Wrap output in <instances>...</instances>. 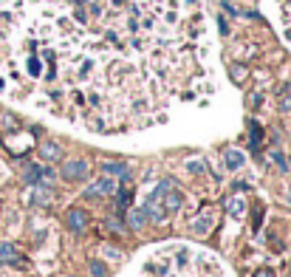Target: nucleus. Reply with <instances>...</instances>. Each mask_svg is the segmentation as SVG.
<instances>
[{"label": "nucleus", "mask_w": 291, "mask_h": 277, "mask_svg": "<svg viewBox=\"0 0 291 277\" xmlns=\"http://www.w3.org/2000/svg\"><path fill=\"white\" fill-rule=\"evenodd\" d=\"M226 209H229V215L235 218V221H240V215L246 212V201H243V195H232L229 204H226Z\"/></svg>", "instance_id": "nucleus-11"}, {"label": "nucleus", "mask_w": 291, "mask_h": 277, "mask_svg": "<svg viewBox=\"0 0 291 277\" xmlns=\"http://www.w3.org/2000/svg\"><path fill=\"white\" fill-rule=\"evenodd\" d=\"M65 224H68L71 232H82V229L88 226V212H85V209H80V207L68 209V212H65Z\"/></svg>", "instance_id": "nucleus-4"}, {"label": "nucleus", "mask_w": 291, "mask_h": 277, "mask_svg": "<svg viewBox=\"0 0 291 277\" xmlns=\"http://www.w3.org/2000/svg\"><path fill=\"white\" fill-rule=\"evenodd\" d=\"M215 221H218V212H215V209H206L203 215H198V218H195L193 232H195V235H206V232L212 229V226H215Z\"/></svg>", "instance_id": "nucleus-5"}, {"label": "nucleus", "mask_w": 291, "mask_h": 277, "mask_svg": "<svg viewBox=\"0 0 291 277\" xmlns=\"http://www.w3.org/2000/svg\"><path fill=\"white\" fill-rule=\"evenodd\" d=\"M272 158L277 161V167H280V170H286V167H289V164H286V158H283V153H280V150H272Z\"/></svg>", "instance_id": "nucleus-18"}, {"label": "nucleus", "mask_w": 291, "mask_h": 277, "mask_svg": "<svg viewBox=\"0 0 291 277\" xmlns=\"http://www.w3.org/2000/svg\"><path fill=\"white\" fill-rule=\"evenodd\" d=\"M48 201H51V192L45 190V187H40V184H34V190L28 192V204H31V207H43Z\"/></svg>", "instance_id": "nucleus-7"}, {"label": "nucleus", "mask_w": 291, "mask_h": 277, "mask_svg": "<svg viewBox=\"0 0 291 277\" xmlns=\"http://www.w3.org/2000/svg\"><path fill=\"white\" fill-rule=\"evenodd\" d=\"M0 88H3V79H0Z\"/></svg>", "instance_id": "nucleus-22"}, {"label": "nucleus", "mask_w": 291, "mask_h": 277, "mask_svg": "<svg viewBox=\"0 0 291 277\" xmlns=\"http://www.w3.org/2000/svg\"><path fill=\"white\" fill-rule=\"evenodd\" d=\"M102 173H107V175H122L124 181H127V164H122V161H105V164H102Z\"/></svg>", "instance_id": "nucleus-12"}, {"label": "nucleus", "mask_w": 291, "mask_h": 277, "mask_svg": "<svg viewBox=\"0 0 291 277\" xmlns=\"http://www.w3.org/2000/svg\"><path fill=\"white\" fill-rule=\"evenodd\" d=\"M249 128H252V147L260 144V125L257 122H249Z\"/></svg>", "instance_id": "nucleus-16"}, {"label": "nucleus", "mask_w": 291, "mask_h": 277, "mask_svg": "<svg viewBox=\"0 0 291 277\" xmlns=\"http://www.w3.org/2000/svg\"><path fill=\"white\" fill-rule=\"evenodd\" d=\"M243 161H246V156H243L240 150H226V167H229V170H240Z\"/></svg>", "instance_id": "nucleus-13"}, {"label": "nucleus", "mask_w": 291, "mask_h": 277, "mask_svg": "<svg viewBox=\"0 0 291 277\" xmlns=\"http://www.w3.org/2000/svg\"><path fill=\"white\" fill-rule=\"evenodd\" d=\"M62 178H68V181H85V178H88V161H85V158L65 161V164H62Z\"/></svg>", "instance_id": "nucleus-3"}, {"label": "nucleus", "mask_w": 291, "mask_h": 277, "mask_svg": "<svg viewBox=\"0 0 291 277\" xmlns=\"http://www.w3.org/2000/svg\"><path fill=\"white\" fill-rule=\"evenodd\" d=\"M187 170L190 173H206V164H203V158H187Z\"/></svg>", "instance_id": "nucleus-14"}, {"label": "nucleus", "mask_w": 291, "mask_h": 277, "mask_svg": "<svg viewBox=\"0 0 291 277\" xmlns=\"http://www.w3.org/2000/svg\"><path fill=\"white\" fill-rule=\"evenodd\" d=\"M147 221H150V218H147V212H144V209H130V212H127V226H130V229H136V232H139V229H144V224H147Z\"/></svg>", "instance_id": "nucleus-9"}, {"label": "nucleus", "mask_w": 291, "mask_h": 277, "mask_svg": "<svg viewBox=\"0 0 291 277\" xmlns=\"http://www.w3.org/2000/svg\"><path fill=\"white\" fill-rule=\"evenodd\" d=\"M6 263H20V255L11 243H0V266H6Z\"/></svg>", "instance_id": "nucleus-10"}, {"label": "nucleus", "mask_w": 291, "mask_h": 277, "mask_svg": "<svg viewBox=\"0 0 291 277\" xmlns=\"http://www.w3.org/2000/svg\"><path fill=\"white\" fill-rule=\"evenodd\" d=\"M181 207H184V192H181V187L173 184L170 178H164V181H159L156 190L150 192V198L144 204V212H147L150 221L164 224V221H167L173 212H178Z\"/></svg>", "instance_id": "nucleus-1"}, {"label": "nucleus", "mask_w": 291, "mask_h": 277, "mask_svg": "<svg viewBox=\"0 0 291 277\" xmlns=\"http://www.w3.org/2000/svg\"><path fill=\"white\" fill-rule=\"evenodd\" d=\"M23 178H26V181L34 187V184H40L43 178H54V173H51V170H45V167H40V164H28Z\"/></svg>", "instance_id": "nucleus-6"}, {"label": "nucleus", "mask_w": 291, "mask_h": 277, "mask_svg": "<svg viewBox=\"0 0 291 277\" xmlns=\"http://www.w3.org/2000/svg\"><path fill=\"white\" fill-rule=\"evenodd\" d=\"M260 212H263V209H260V204H257V207H255V229L260 226Z\"/></svg>", "instance_id": "nucleus-21"}, {"label": "nucleus", "mask_w": 291, "mask_h": 277, "mask_svg": "<svg viewBox=\"0 0 291 277\" xmlns=\"http://www.w3.org/2000/svg\"><path fill=\"white\" fill-rule=\"evenodd\" d=\"M130 198H133V192H130V190H127V192H122V195H119V209L130 207Z\"/></svg>", "instance_id": "nucleus-17"}, {"label": "nucleus", "mask_w": 291, "mask_h": 277, "mask_svg": "<svg viewBox=\"0 0 291 277\" xmlns=\"http://www.w3.org/2000/svg\"><path fill=\"white\" fill-rule=\"evenodd\" d=\"M91 275H94V277H107L105 263H99V260H94V263H91Z\"/></svg>", "instance_id": "nucleus-15"}, {"label": "nucleus", "mask_w": 291, "mask_h": 277, "mask_svg": "<svg viewBox=\"0 0 291 277\" xmlns=\"http://www.w3.org/2000/svg\"><path fill=\"white\" fill-rule=\"evenodd\" d=\"M28 74L31 77H40V60H28Z\"/></svg>", "instance_id": "nucleus-19"}, {"label": "nucleus", "mask_w": 291, "mask_h": 277, "mask_svg": "<svg viewBox=\"0 0 291 277\" xmlns=\"http://www.w3.org/2000/svg\"><path fill=\"white\" fill-rule=\"evenodd\" d=\"M255 277H274V272H272V269H257Z\"/></svg>", "instance_id": "nucleus-20"}, {"label": "nucleus", "mask_w": 291, "mask_h": 277, "mask_svg": "<svg viewBox=\"0 0 291 277\" xmlns=\"http://www.w3.org/2000/svg\"><path fill=\"white\" fill-rule=\"evenodd\" d=\"M113 192H116V181H113V175L102 173V178H97V181L91 184V187H85L82 198H105V195H113Z\"/></svg>", "instance_id": "nucleus-2"}, {"label": "nucleus", "mask_w": 291, "mask_h": 277, "mask_svg": "<svg viewBox=\"0 0 291 277\" xmlns=\"http://www.w3.org/2000/svg\"><path fill=\"white\" fill-rule=\"evenodd\" d=\"M40 156H43L45 161H60L62 147L57 144V141H43V144H40Z\"/></svg>", "instance_id": "nucleus-8"}]
</instances>
